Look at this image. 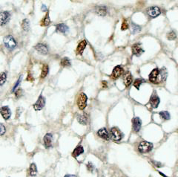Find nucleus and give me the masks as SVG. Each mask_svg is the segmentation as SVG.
Segmentation results:
<instances>
[{
	"mask_svg": "<svg viewBox=\"0 0 178 177\" xmlns=\"http://www.w3.org/2000/svg\"><path fill=\"white\" fill-rule=\"evenodd\" d=\"M83 153H84V148H83V146L79 145L74 150V151H73L72 153V156L73 157L76 158V157L80 156L81 154H83Z\"/></svg>",
	"mask_w": 178,
	"mask_h": 177,
	"instance_id": "19",
	"label": "nucleus"
},
{
	"mask_svg": "<svg viewBox=\"0 0 178 177\" xmlns=\"http://www.w3.org/2000/svg\"><path fill=\"white\" fill-rule=\"evenodd\" d=\"M143 82H145V80H143V79H137V80H135L134 83V86L135 88L139 89L140 85H141Z\"/></svg>",
	"mask_w": 178,
	"mask_h": 177,
	"instance_id": "30",
	"label": "nucleus"
},
{
	"mask_svg": "<svg viewBox=\"0 0 178 177\" xmlns=\"http://www.w3.org/2000/svg\"><path fill=\"white\" fill-rule=\"evenodd\" d=\"M65 177H76L74 175H70V174H68V175L65 176Z\"/></svg>",
	"mask_w": 178,
	"mask_h": 177,
	"instance_id": "40",
	"label": "nucleus"
},
{
	"mask_svg": "<svg viewBox=\"0 0 178 177\" xmlns=\"http://www.w3.org/2000/svg\"><path fill=\"white\" fill-rule=\"evenodd\" d=\"M49 71V67L48 65H44L42 66V72H41V78H45V77L48 75Z\"/></svg>",
	"mask_w": 178,
	"mask_h": 177,
	"instance_id": "25",
	"label": "nucleus"
},
{
	"mask_svg": "<svg viewBox=\"0 0 178 177\" xmlns=\"http://www.w3.org/2000/svg\"><path fill=\"white\" fill-rule=\"evenodd\" d=\"M140 30H141V28H140V26L134 24V23H132V31H133L134 34L138 33V32H140Z\"/></svg>",
	"mask_w": 178,
	"mask_h": 177,
	"instance_id": "31",
	"label": "nucleus"
},
{
	"mask_svg": "<svg viewBox=\"0 0 178 177\" xmlns=\"http://www.w3.org/2000/svg\"><path fill=\"white\" fill-rule=\"evenodd\" d=\"M78 121L80 122V123L83 125L87 124V122H88V115H87L85 113H83L82 115H79L77 117Z\"/></svg>",
	"mask_w": 178,
	"mask_h": 177,
	"instance_id": "23",
	"label": "nucleus"
},
{
	"mask_svg": "<svg viewBox=\"0 0 178 177\" xmlns=\"http://www.w3.org/2000/svg\"><path fill=\"white\" fill-rule=\"evenodd\" d=\"M97 135H98L100 138H102V139L106 141L108 140L109 137H110V134H109L108 132L107 129L105 128V127L101 128L100 130H99L98 132H97Z\"/></svg>",
	"mask_w": 178,
	"mask_h": 177,
	"instance_id": "15",
	"label": "nucleus"
},
{
	"mask_svg": "<svg viewBox=\"0 0 178 177\" xmlns=\"http://www.w3.org/2000/svg\"><path fill=\"white\" fill-rule=\"evenodd\" d=\"M34 48L40 54H43V55H45V54L48 53V47L42 43H38Z\"/></svg>",
	"mask_w": 178,
	"mask_h": 177,
	"instance_id": "13",
	"label": "nucleus"
},
{
	"mask_svg": "<svg viewBox=\"0 0 178 177\" xmlns=\"http://www.w3.org/2000/svg\"><path fill=\"white\" fill-rule=\"evenodd\" d=\"M52 141H53V135L51 133H47L44 136L43 142L45 144V148H49L52 147Z\"/></svg>",
	"mask_w": 178,
	"mask_h": 177,
	"instance_id": "14",
	"label": "nucleus"
},
{
	"mask_svg": "<svg viewBox=\"0 0 178 177\" xmlns=\"http://www.w3.org/2000/svg\"><path fill=\"white\" fill-rule=\"evenodd\" d=\"M167 71L165 69H154L149 75V80L153 83H159L166 80Z\"/></svg>",
	"mask_w": 178,
	"mask_h": 177,
	"instance_id": "1",
	"label": "nucleus"
},
{
	"mask_svg": "<svg viewBox=\"0 0 178 177\" xmlns=\"http://www.w3.org/2000/svg\"><path fill=\"white\" fill-rule=\"evenodd\" d=\"M4 43L6 48L10 50L15 49L16 46V42L15 39L11 35H8L4 38Z\"/></svg>",
	"mask_w": 178,
	"mask_h": 177,
	"instance_id": "4",
	"label": "nucleus"
},
{
	"mask_svg": "<svg viewBox=\"0 0 178 177\" xmlns=\"http://www.w3.org/2000/svg\"><path fill=\"white\" fill-rule=\"evenodd\" d=\"M42 10H43V11H46L47 10V7L45 5H42Z\"/></svg>",
	"mask_w": 178,
	"mask_h": 177,
	"instance_id": "39",
	"label": "nucleus"
},
{
	"mask_svg": "<svg viewBox=\"0 0 178 177\" xmlns=\"http://www.w3.org/2000/svg\"><path fill=\"white\" fill-rule=\"evenodd\" d=\"M50 17H49V14L48 13H47L45 17L44 18L43 20H42L41 25L48 26L49 24H50Z\"/></svg>",
	"mask_w": 178,
	"mask_h": 177,
	"instance_id": "27",
	"label": "nucleus"
},
{
	"mask_svg": "<svg viewBox=\"0 0 178 177\" xmlns=\"http://www.w3.org/2000/svg\"><path fill=\"white\" fill-rule=\"evenodd\" d=\"M6 132V129L2 123H0V135H3Z\"/></svg>",
	"mask_w": 178,
	"mask_h": 177,
	"instance_id": "35",
	"label": "nucleus"
},
{
	"mask_svg": "<svg viewBox=\"0 0 178 177\" xmlns=\"http://www.w3.org/2000/svg\"><path fill=\"white\" fill-rule=\"evenodd\" d=\"M10 18V13L8 11H3L0 13V25L3 26L7 24Z\"/></svg>",
	"mask_w": 178,
	"mask_h": 177,
	"instance_id": "8",
	"label": "nucleus"
},
{
	"mask_svg": "<svg viewBox=\"0 0 178 177\" xmlns=\"http://www.w3.org/2000/svg\"><path fill=\"white\" fill-rule=\"evenodd\" d=\"M28 174L32 177L36 176V174H37V167H36V165L34 163H32L30 165L29 169H28Z\"/></svg>",
	"mask_w": 178,
	"mask_h": 177,
	"instance_id": "21",
	"label": "nucleus"
},
{
	"mask_svg": "<svg viewBox=\"0 0 178 177\" xmlns=\"http://www.w3.org/2000/svg\"><path fill=\"white\" fill-rule=\"evenodd\" d=\"M167 37H168V39L169 40H174L176 39L177 37V35L174 32V31H171V32H169V33L168 34V35H167Z\"/></svg>",
	"mask_w": 178,
	"mask_h": 177,
	"instance_id": "33",
	"label": "nucleus"
},
{
	"mask_svg": "<svg viewBox=\"0 0 178 177\" xmlns=\"http://www.w3.org/2000/svg\"><path fill=\"white\" fill-rule=\"evenodd\" d=\"M96 13L99 16H104L107 14V8L106 6H99L96 8Z\"/></svg>",
	"mask_w": 178,
	"mask_h": 177,
	"instance_id": "22",
	"label": "nucleus"
},
{
	"mask_svg": "<svg viewBox=\"0 0 178 177\" xmlns=\"http://www.w3.org/2000/svg\"><path fill=\"white\" fill-rule=\"evenodd\" d=\"M45 105V99L42 95H40L39 97L38 100L36 102L33 104V108L36 111H40L44 108Z\"/></svg>",
	"mask_w": 178,
	"mask_h": 177,
	"instance_id": "6",
	"label": "nucleus"
},
{
	"mask_svg": "<svg viewBox=\"0 0 178 177\" xmlns=\"http://www.w3.org/2000/svg\"><path fill=\"white\" fill-rule=\"evenodd\" d=\"M132 126H133L134 131L135 132H138L140 130L141 126H142V121L138 117H135L132 120Z\"/></svg>",
	"mask_w": 178,
	"mask_h": 177,
	"instance_id": "9",
	"label": "nucleus"
},
{
	"mask_svg": "<svg viewBox=\"0 0 178 177\" xmlns=\"http://www.w3.org/2000/svg\"><path fill=\"white\" fill-rule=\"evenodd\" d=\"M68 31H69V28L64 23H60L57 25V31H58V32L65 34L68 32Z\"/></svg>",
	"mask_w": 178,
	"mask_h": 177,
	"instance_id": "20",
	"label": "nucleus"
},
{
	"mask_svg": "<svg viewBox=\"0 0 178 177\" xmlns=\"http://www.w3.org/2000/svg\"><path fill=\"white\" fill-rule=\"evenodd\" d=\"M61 66H63V67H69V66H71V62L69 58L64 57L63 59H62V60H61Z\"/></svg>",
	"mask_w": 178,
	"mask_h": 177,
	"instance_id": "24",
	"label": "nucleus"
},
{
	"mask_svg": "<svg viewBox=\"0 0 178 177\" xmlns=\"http://www.w3.org/2000/svg\"><path fill=\"white\" fill-rule=\"evenodd\" d=\"M27 80H31V81H33V78H32V75H28V78H27Z\"/></svg>",
	"mask_w": 178,
	"mask_h": 177,
	"instance_id": "38",
	"label": "nucleus"
},
{
	"mask_svg": "<svg viewBox=\"0 0 178 177\" xmlns=\"http://www.w3.org/2000/svg\"><path fill=\"white\" fill-rule=\"evenodd\" d=\"M87 45V42L86 40H83V41H81L79 43V45H78L77 48H76V54H80L81 55L82 54H83V52L84 51V50H85V47H86Z\"/></svg>",
	"mask_w": 178,
	"mask_h": 177,
	"instance_id": "17",
	"label": "nucleus"
},
{
	"mask_svg": "<svg viewBox=\"0 0 178 177\" xmlns=\"http://www.w3.org/2000/svg\"><path fill=\"white\" fill-rule=\"evenodd\" d=\"M123 72H124V69H123L121 66H116V67L114 69V70H113L112 73H111V79L116 80V79L119 78V77L123 75Z\"/></svg>",
	"mask_w": 178,
	"mask_h": 177,
	"instance_id": "7",
	"label": "nucleus"
},
{
	"mask_svg": "<svg viewBox=\"0 0 178 177\" xmlns=\"http://www.w3.org/2000/svg\"><path fill=\"white\" fill-rule=\"evenodd\" d=\"M149 102H150L151 105L152 106V107L157 108L158 106V105L160 104V98H159V97H158V96L154 95H152L151 97Z\"/></svg>",
	"mask_w": 178,
	"mask_h": 177,
	"instance_id": "18",
	"label": "nucleus"
},
{
	"mask_svg": "<svg viewBox=\"0 0 178 177\" xmlns=\"http://www.w3.org/2000/svg\"><path fill=\"white\" fill-rule=\"evenodd\" d=\"M123 81H124V84L126 87L129 86L132 84V74H131L129 71L125 72L124 74V75H123Z\"/></svg>",
	"mask_w": 178,
	"mask_h": 177,
	"instance_id": "16",
	"label": "nucleus"
},
{
	"mask_svg": "<svg viewBox=\"0 0 178 177\" xmlns=\"http://www.w3.org/2000/svg\"><path fill=\"white\" fill-rule=\"evenodd\" d=\"M22 28L25 31H28L30 28V22L28 19H23L22 23Z\"/></svg>",
	"mask_w": 178,
	"mask_h": 177,
	"instance_id": "26",
	"label": "nucleus"
},
{
	"mask_svg": "<svg viewBox=\"0 0 178 177\" xmlns=\"http://www.w3.org/2000/svg\"><path fill=\"white\" fill-rule=\"evenodd\" d=\"M0 113L5 120H8L11 115V112L8 106H4L0 109Z\"/></svg>",
	"mask_w": 178,
	"mask_h": 177,
	"instance_id": "12",
	"label": "nucleus"
},
{
	"mask_svg": "<svg viewBox=\"0 0 178 177\" xmlns=\"http://www.w3.org/2000/svg\"><path fill=\"white\" fill-rule=\"evenodd\" d=\"M87 96L85 93L81 92V93L79 95L77 98V106L78 107L80 108V109L83 110L85 109L87 106Z\"/></svg>",
	"mask_w": 178,
	"mask_h": 177,
	"instance_id": "5",
	"label": "nucleus"
},
{
	"mask_svg": "<svg viewBox=\"0 0 178 177\" xmlns=\"http://www.w3.org/2000/svg\"><path fill=\"white\" fill-rule=\"evenodd\" d=\"M160 115L163 119L165 120H169L170 119V114L167 111H162L160 113Z\"/></svg>",
	"mask_w": 178,
	"mask_h": 177,
	"instance_id": "28",
	"label": "nucleus"
},
{
	"mask_svg": "<svg viewBox=\"0 0 178 177\" xmlns=\"http://www.w3.org/2000/svg\"><path fill=\"white\" fill-rule=\"evenodd\" d=\"M153 149V144L151 142L143 141L139 144L138 150L141 153H148Z\"/></svg>",
	"mask_w": 178,
	"mask_h": 177,
	"instance_id": "3",
	"label": "nucleus"
},
{
	"mask_svg": "<svg viewBox=\"0 0 178 177\" xmlns=\"http://www.w3.org/2000/svg\"><path fill=\"white\" fill-rule=\"evenodd\" d=\"M6 79H7V75L5 72H1L0 73V86L3 85L4 83L6 81Z\"/></svg>",
	"mask_w": 178,
	"mask_h": 177,
	"instance_id": "29",
	"label": "nucleus"
},
{
	"mask_svg": "<svg viewBox=\"0 0 178 177\" xmlns=\"http://www.w3.org/2000/svg\"><path fill=\"white\" fill-rule=\"evenodd\" d=\"M110 137L114 141H120L123 137V132L117 127H112L110 130Z\"/></svg>",
	"mask_w": 178,
	"mask_h": 177,
	"instance_id": "2",
	"label": "nucleus"
},
{
	"mask_svg": "<svg viewBox=\"0 0 178 177\" xmlns=\"http://www.w3.org/2000/svg\"><path fill=\"white\" fill-rule=\"evenodd\" d=\"M87 168H88V170H89V171L93 172V170H94V169H95V167H94V166H93V165L91 162H88V163L87 164Z\"/></svg>",
	"mask_w": 178,
	"mask_h": 177,
	"instance_id": "34",
	"label": "nucleus"
},
{
	"mask_svg": "<svg viewBox=\"0 0 178 177\" xmlns=\"http://www.w3.org/2000/svg\"><path fill=\"white\" fill-rule=\"evenodd\" d=\"M122 30L123 31H124V30H126L127 28H128V24H127L126 21H124V23H123V25H122Z\"/></svg>",
	"mask_w": 178,
	"mask_h": 177,
	"instance_id": "36",
	"label": "nucleus"
},
{
	"mask_svg": "<svg viewBox=\"0 0 178 177\" xmlns=\"http://www.w3.org/2000/svg\"><path fill=\"white\" fill-rule=\"evenodd\" d=\"M22 79H23V75H21V76L19 77V79H18V80H17V82H16L15 85H14V88H13V89H12V92H16V89L18 88V86H19V84H20L21 80H22Z\"/></svg>",
	"mask_w": 178,
	"mask_h": 177,
	"instance_id": "32",
	"label": "nucleus"
},
{
	"mask_svg": "<svg viewBox=\"0 0 178 177\" xmlns=\"http://www.w3.org/2000/svg\"><path fill=\"white\" fill-rule=\"evenodd\" d=\"M147 12L148 14L152 18L157 17V16H158L161 14L160 9L158 7H155V6L149 8L148 9Z\"/></svg>",
	"mask_w": 178,
	"mask_h": 177,
	"instance_id": "11",
	"label": "nucleus"
},
{
	"mask_svg": "<svg viewBox=\"0 0 178 177\" xmlns=\"http://www.w3.org/2000/svg\"><path fill=\"white\" fill-rule=\"evenodd\" d=\"M132 50L133 54H134V55L137 56V57H140L144 52V50L143 49L142 46H141V45H140V43H136L132 45Z\"/></svg>",
	"mask_w": 178,
	"mask_h": 177,
	"instance_id": "10",
	"label": "nucleus"
},
{
	"mask_svg": "<svg viewBox=\"0 0 178 177\" xmlns=\"http://www.w3.org/2000/svg\"><path fill=\"white\" fill-rule=\"evenodd\" d=\"M21 92H22V89H18L17 91H16V97H19L21 95Z\"/></svg>",
	"mask_w": 178,
	"mask_h": 177,
	"instance_id": "37",
	"label": "nucleus"
}]
</instances>
